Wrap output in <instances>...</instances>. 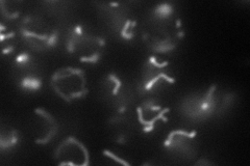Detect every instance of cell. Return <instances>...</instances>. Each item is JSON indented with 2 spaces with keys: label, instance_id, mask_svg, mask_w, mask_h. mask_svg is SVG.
<instances>
[{
  "label": "cell",
  "instance_id": "6da1fadb",
  "mask_svg": "<svg viewBox=\"0 0 250 166\" xmlns=\"http://www.w3.org/2000/svg\"><path fill=\"white\" fill-rule=\"evenodd\" d=\"M22 39L30 49L45 51L56 45L58 28L41 16H27L20 25Z\"/></svg>",
  "mask_w": 250,
  "mask_h": 166
},
{
  "label": "cell",
  "instance_id": "277c9868",
  "mask_svg": "<svg viewBox=\"0 0 250 166\" xmlns=\"http://www.w3.org/2000/svg\"><path fill=\"white\" fill-rule=\"evenodd\" d=\"M176 78L170 61L151 56L144 66L140 82V92L152 93L160 92L168 85L174 84Z\"/></svg>",
  "mask_w": 250,
  "mask_h": 166
},
{
  "label": "cell",
  "instance_id": "ba28073f",
  "mask_svg": "<svg viewBox=\"0 0 250 166\" xmlns=\"http://www.w3.org/2000/svg\"><path fill=\"white\" fill-rule=\"evenodd\" d=\"M54 160L58 165L87 166L89 165V152L82 142L70 136L62 140L54 153Z\"/></svg>",
  "mask_w": 250,
  "mask_h": 166
},
{
  "label": "cell",
  "instance_id": "4fadbf2b",
  "mask_svg": "<svg viewBox=\"0 0 250 166\" xmlns=\"http://www.w3.org/2000/svg\"><path fill=\"white\" fill-rule=\"evenodd\" d=\"M155 14L159 16V19H167L169 16L172 15V7L167 3H163L156 7Z\"/></svg>",
  "mask_w": 250,
  "mask_h": 166
},
{
  "label": "cell",
  "instance_id": "8992f818",
  "mask_svg": "<svg viewBox=\"0 0 250 166\" xmlns=\"http://www.w3.org/2000/svg\"><path fill=\"white\" fill-rule=\"evenodd\" d=\"M178 28V27H176ZM176 28L165 22L153 23L144 34V42L148 48L159 53H166L176 48L178 39L183 36Z\"/></svg>",
  "mask_w": 250,
  "mask_h": 166
},
{
  "label": "cell",
  "instance_id": "7c38bea8",
  "mask_svg": "<svg viewBox=\"0 0 250 166\" xmlns=\"http://www.w3.org/2000/svg\"><path fill=\"white\" fill-rule=\"evenodd\" d=\"M18 133L12 128H2L0 135V147L2 149L11 148L17 145Z\"/></svg>",
  "mask_w": 250,
  "mask_h": 166
},
{
  "label": "cell",
  "instance_id": "5b68a950",
  "mask_svg": "<svg viewBox=\"0 0 250 166\" xmlns=\"http://www.w3.org/2000/svg\"><path fill=\"white\" fill-rule=\"evenodd\" d=\"M230 97V94L221 96L218 92V86L214 84L205 93L195 94L185 100L183 110L187 115L192 118L203 120L214 114L218 109L228 106Z\"/></svg>",
  "mask_w": 250,
  "mask_h": 166
},
{
  "label": "cell",
  "instance_id": "8fae6325",
  "mask_svg": "<svg viewBox=\"0 0 250 166\" xmlns=\"http://www.w3.org/2000/svg\"><path fill=\"white\" fill-rule=\"evenodd\" d=\"M169 108L162 107L154 100H147L138 107V118L145 132H151L158 122H167Z\"/></svg>",
  "mask_w": 250,
  "mask_h": 166
},
{
  "label": "cell",
  "instance_id": "52a82bcc",
  "mask_svg": "<svg viewBox=\"0 0 250 166\" xmlns=\"http://www.w3.org/2000/svg\"><path fill=\"white\" fill-rule=\"evenodd\" d=\"M16 79L23 89L37 91L42 84V72L37 61L27 53L17 56L14 66Z\"/></svg>",
  "mask_w": 250,
  "mask_h": 166
},
{
  "label": "cell",
  "instance_id": "30bf717a",
  "mask_svg": "<svg viewBox=\"0 0 250 166\" xmlns=\"http://www.w3.org/2000/svg\"><path fill=\"white\" fill-rule=\"evenodd\" d=\"M34 139L37 145H46L56 136L59 125L54 117L43 108H37L31 121Z\"/></svg>",
  "mask_w": 250,
  "mask_h": 166
},
{
  "label": "cell",
  "instance_id": "9c48e42d",
  "mask_svg": "<svg viewBox=\"0 0 250 166\" xmlns=\"http://www.w3.org/2000/svg\"><path fill=\"white\" fill-rule=\"evenodd\" d=\"M164 146L170 152L179 157L192 159L197 153V133L196 131H172L166 138Z\"/></svg>",
  "mask_w": 250,
  "mask_h": 166
},
{
  "label": "cell",
  "instance_id": "3957f363",
  "mask_svg": "<svg viewBox=\"0 0 250 166\" xmlns=\"http://www.w3.org/2000/svg\"><path fill=\"white\" fill-rule=\"evenodd\" d=\"M67 50L83 62L94 64L103 56L105 42L103 37L85 33L82 26H76L67 39Z\"/></svg>",
  "mask_w": 250,
  "mask_h": 166
},
{
  "label": "cell",
  "instance_id": "7a4b0ae2",
  "mask_svg": "<svg viewBox=\"0 0 250 166\" xmlns=\"http://www.w3.org/2000/svg\"><path fill=\"white\" fill-rule=\"evenodd\" d=\"M50 84L58 96L66 102L83 98L88 92L84 71L73 67L58 69L51 76Z\"/></svg>",
  "mask_w": 250,
  "mask_h": 166
},
{
  "label": "cell",
  "instance_id": "5bb4252c",
  "mask_svg": "<svg viewBox=\"0 0 250 166\" xmlns=\"http://www.w3.org/2000/svg\"><path fill=\"white\" fill-rule=\"evenodd\" d=\"M104 155L107 156L108 158H113V159H115L117 162L120 163V164H124V165H128V163L126 161H123L121 159H118V157H116L115 155H113L111 152H107V151H104Z\"/></svg>",
  "mask_w": 250,
  "mask_h": 166
}]
</instances>
